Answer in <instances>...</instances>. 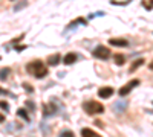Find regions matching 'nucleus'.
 Segmentation results:
<instances>
[{"instance_id": "nucleus-17", "label": "nucleus", "mask_w": 153, "mask_h": 137, "mask_svg": "<svg viewBox=\"0 0 153 137\" xmlns=\"http://www.w3.org/2000/svg\"><path fill=\"white\" fill-rule=\"evenodd\" d=\"M23 6H26V2H20V3H19V5L14 8V9H16V11H19V9H22Z\"/></svg>"}, {"instance_id": "nucleus-9", "label": "nucleus", "mask_w": 153, "mask_h": 137, "mask_svg": "<svg viewBox=\"0 0 153 137\" xmlns=\"http://www.w3.org/2000/svg\"><path fill=\"white\" fill-rule=\"evenodd\" d=\"M81 136H83V137H101L98 133H95V131L91 130V128H83V130H81Z\"/></svg>"}, {"instance_id": "nucleus-18", "label": "nucleus", "mask_w": 153, "mask_h": 137, "mask_svg": "<svg viewBox=\"0 0 153 137\" xmlns=\"http://www.w3.org/2000/svg\"><path fill=\"white\" fill-rule=\"evenodd\" d=\"M26 105H28V108H29L31 111H34V110H35V107H34V104H32L31 101H26Z\"/></svg>"}, {"instance_id": "nucleus-5", "label": "nucleus", "mask_w": 153, "mask_h": 137, "mask_svg": "<svg viewBox=\"0 0 153 137\" xmlns=\"http://www.w3.org/2000/svg\"><path fill=\"white\" fill-rule=\"evenodd\" d=\"M113 95V89L112 87H101V89L98 90V96L103 97V99H107Z\"/></svg>"}, {"instance_id": "nucleus-7", "label": "nucleus", "mask_w": 153, "mask_h": 137, "mask_svg": "<svg viewBox=\"0 0 153 137\" xmlns=\"http://www.w3.org/2000/svg\"><path fill=\"white\" fill-rule=\"evenodd\" d=\"M109 43L112 46H117V47H127V46H129L127 40H124V38H110Z\"/></svg>"}, {"instance_id": "nucleus-11", "label": "nucleus", "mask_w": 153, "mask_h": 137, "mask_svg": "<svg viewBox=\"0 0 153 137\" xmlns=\"http://www.w3.org/2000/svg\"><path fill=\"white\" fill-rule=\"evenodd\" d=\"M144 63H146V61H144L143 58H141V59H136V61H135V63L132 64V67H130V70H129V72H130V73H133L135 70H138L139 67H141V66H143Z\"/></svg>"}, {"instance_id": "nucleus-10", "label": "nucleus", "mask_w": 153, "mask_h": 137, "mask_svg": "<svg viewBox=\"0 0 153 137\" xmlns=\"http://www.w3.org/2000/svg\"><path fill=\"white\" fill-rule=\"evenodd\" d=\"M113 59H115V64H117V66H123L126 63V56L123 53H115Z\"/></svg>"}, {"instance_id": "nucleus-3", "label": "nucleus", "mask_w": 153, "mask_h": 137, "mask_svg": "<svg viewBox=\"0 0 153 137\" xmlns=\"http://www.w3.org/2000/svg\"><path fill=\"white\" fill-rule=\"evenodd\" d=\"M110 53H112L110 49L106 47V46H98V47L94 49V52H92V55L95 58H98V59H109L110 58Z\"/></svg>"}, {"instance_id": "nucleus-1", "label": "nucleus", "mask_w": 153, "mask_h": 137, "mask_svg": "<svg viewBox=\"0 0 153 137\" xmlns=\"http://www.w3.org/2000/svg\"><path fill=\"white\" fill-rule=\"evenodd\" d=\"M26 70H28V73L34 75V76L38 78V79L45 78L46 75H48V67L43 64L42 59H35V61H32V63H29L28 67H26Z\"/></svg>"}, {"instance_id": "nucleus-4", "label": "nucleus", "mask_w": 153, "mask_h": 137, "mask_svg": "<svg viewBox=\"0 0 153 137\" xmlns=\"http://www.w3.org/2000/svg\"><path fill=\"white\" fill-rule=\"evenodd\" d=\"M136 85H139V81H138V79H132V81H129L126 85H123L121 89H120V92H118L120 96H127V95H129V93L135 89Z\"/></svg>"}, {"instance_id": "nucleus-12", "label": "nucleus", "mask_w": 153, "mask_h": 137, "mask_svg": "<svg viewBox=\"0 0 153 137\" xmlns=\"http://www.w3.org/2000/svg\"><path fill=\"white\" fill-rule=\"evenodd\" d=\"M17 114H19V117L25 119L26 122H29V120H31V119H29V116H28V111L25 110V108H19V110H17Z\"/></svg>"}, {"instance_id": "nucleus-19", "label": "nucleus", "mask_w": 153, "mask_h": 137, "mask_svg": "<svg viewBox=\"0 0 153 137\" xmlns=\"http://www.w3.org/2000/svg\"><path fill=\"white\" fill-rule=\"evenodd\" d=\"M23 37H25V35H20L19 38H14V40H12V44H17V43H19V41H20V40L23 38Z\"/></svg>"}, {"instance_id": "nucleus-2", "label": "nucleus", "mask_w": 153, "mask_h": 137, "mask_svg": "<svg viewBox=\"0 0 153 137\" xmlns=\"http://www.w3.org/2000/svg\"><path fill=\"white\" fill-rule=\"evenodd\" d=\"M83 110L86 111L87 114H91V116H95V114H101L104 111V107L101 105L100 102L97 101H87L83 104Z\"/></svg>"}, {"instance_id": "nucleus-21", "label": "nucleus", "mask_w": 153, "mask_h": 137, "mask_svg": "<svg viewBox=\"0 0 153 137\" xmlns=\"http://www.w3.org/2000/svg\"><path fill=\"white\" fill-rule=\"evenodd\" d=\"M0 95H9V92L5 90V89H0Z\"/></svg>"}, {"instance_id": "nucleus-8", "label": "nucleus", "mask_w": 153, "mask_h": 137, "mask_svg": "<svg viewBox=\"0 0 153 137\" xmlns=\"http://www.w3.org/2000/svg\"><path fill=\"white\" fill-rule=\"evenodd\" d=\"M60 61H61V55L60 53H54V55H51L48 58V64L49 66H57Z\"/></svg>"}, {"instance_id": "nucleus-22", "label": "nucleus", "mask_w": 153, "mask_h": 137, "mask_svg": "<svg viewBox=\"0 0 153 137\" xmlns=\"http://www.w3.org/2000/svg\"><path fill=\"white\" fill-rule=\"evenodd\" d=\"M2 122H5V116H3L2 113H0V123H2Z\"/></svg>"}, {"instance_id": "nucleus-15", "label": "nucleus", "mask_w": 153, "mask_h": 137, "mask_svg": "<svg viewBox=\"0 0 153 137\" xmlns=\"http://www.w3.org/2000/svg\"><path fill=\"white\" fill-rule=\"evenodd\" d=\"M23 89H26V92H29V93H32V92H34L32 85H31V84H28V82H23Z\"/></svg>"}, {"instance_id": "nucleus-20", "label": "nucleus", "mask_w": 153, "mask_h": 137, "mask_svg": "<svg viewBox=\"0 0 153 137\" xmlns=\"http://www.w3.org/2000/svg\"><path fill=\"white\" fill-rule=\"evenodd\" d=\"M26 49V46H16V51L17 52H20V51H25Z\"/></svg>"}, {"instance_id": "nucleus-14", "label": "nucleus", "mask_w": 153, "mask_h": 137, "mask_svg": "<svg viewBox=\"0 0 153 137\" xmlns=\"http://www.w3.org/2000/svg\"><path fill=\"white\" fill-rule=\"evenodd\" d=\"M60 137H75V134H74L72 131H69V130H66V131H63V133L60 134Z\"/></svg>"}, {"instance_id": "nucleus-13", "label": "nucleus", "mask_w": 153, "mask_h": 137, "mask_svg": "<svg viewBox=\"0 0 153 137\" xmlns=\"http://www.w3.org/2000/svg\"><path fill=\"white\" fill-rule=\"evenodd\" d=\"M9 73H11V69H9V67L2 69V70H0V79H2V81H6L8 76H9Z\"/></svg>"}, {"instance_id": "nucleus-16", "label": "nucleus", "mask_w": 153, "mask_h": 137, "mask_svg": "<svg viewBox=\"0 0 153 137\" xmlns=\"http://www.w3.org/2000/svg\"><path fill=\"white\" fill-rule=\"evenodd\" d=\"M0 108H2V110H5V111H8V110H9V105H8V102H5V101H0Z\"/></svg>"}, {"instance_id": "nucleus-6", "label": "nucleus", "mask_w": 153, "mask_h": 137, "mask_svg": "<svg viewBox=\"0 0 153 137\" xmlns=\"http://www.w3.org/2000/svg\"><path fill=\"white\" fill-rule=\"evenodd\" d=\"M76 53H74V52H69V53H66L65 55V58H63V63H65V66H72L75 61H76Z\"/></svg>"}]
</instances>
